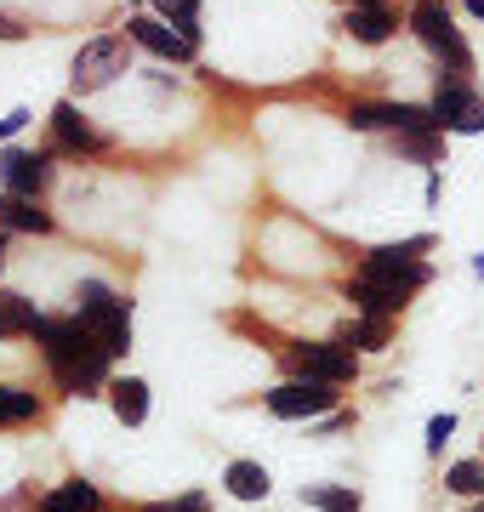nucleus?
Returning <instances> with one entry per match:
<instances>
[{"label": "nucleus", "instance_id": "obj_28", "mask_svg": "<svg viewBox=\"0 0 484 512\" xmlns=\"http://www.w3.org/2000/svg\"><path fill=\"white\" fill-rule=\"evenodd\" d=\"M467 12H473V18H484V0H467Z\"/></svg>", "mask_w": 484, "mask_h": 512}, {"label": "nucleus", "instance_id": "obj_24", "mask_svg": "<svg viewBox=\"0 0 484 512\" xmlns=\"http://www.w3.org/2000/svg\"><path fill=\"white\" fill-rule=\"evenodd\" d=\"M450 433H456V416H450V410H445V416H433V421H428V439H422V444H428V456H445Z\"/></svg>", "mask_w": 484, "mask_h": 512}, {"label": "nucleus", "instance_id": "obj_20", "mask_svg": "<svg viewBox=\"0 0 484 512\" xmlns=\"http://www.w3.org/2000/svg\"><path fill=\"white\" fill-rule=\"evenodd\" d=\"M445 484L456 495H473V501H484V456H473V461H456L445 473Z\"/></svg>", "mask_w": 484, "mask_h": 512}, {"label": "nucleus", "instance_id": "obj_3", "mask_svg": "<svg viewBox=\"0 0 484 512\" xmlns=\"http://www.w3.org/2000/svg\"><path fill=\"white\" fill-rule=\"evenodd\" d=\"M126 69H131V40L126 35H97V40H86L80 57H75V92L80 97L103 92V86L120 80Z\"/></svg>", "mask_w": 484, "mask_h": 512}, {"label": "nucleus", "instance_id": "obj_31", "mask_svg": "<svg viewBox=\"0 0 484 512\" xmlns=\"http://www.w3.org/2000/svg\"><path fill=\"white\" fill-rule=\"evenodd\" d=\"M0 256H6V239H0Z\"/></svg>", "mask_w": 484, "mask_h": 512}, {"label": "nucleus", "instance_id": "obj_1", "mask_svg": "<svg viewBox=\"0 0 484 512\" xmlns=\"http://www.w3.org/2000/svg\"><path fill=\"white\" fill-rule=\"evenodd\" d=\"M35 342H40L46 370H52V382L63 387V393L86 399V393H97V387H109V359H114V353L103 348L86 325H80L75 313H69V319H46Z\"/></svg>", "mask_w": 484, "mask_h": 512}, {"label": "nucleus", "instance_id": "obj_32", "mask_svg": "<svg viewBox=\"0 0 484 512\" xmlns=\"http://www.w3.org/2000/svg\"><path fill=\"white\" fill-rule=\"evenodd\" d=\"M479 512H484V507H479Z\"/></svg>", "mask_w": 484, "mask_h": 512}, {"label": "nucleus", "instance_id": "obj_7", "mask_svg": "<svg viewBox=\"0 0 484 512\" xmlns=\"http://www.w3.org/2000/svg\"><path fill=\"white\" fill-rule=\"evenodd\" d=\"M433 114H439V126H445V131H484V97L467 86L462 74L439 80V92H433Z\"/></svg>", "mask_w": 484, "mask_h": 512}, {"label": "nucleus", "instance_id": "obj_21", "mask_svg": "<svg viewBox=\"0 0 484 512\" xmlns=\"http://www.w3.org/2000/svg\"><path fill=\"white\" fill-rule=\"evenodd\" d=\"M342 348H388V319H354L342 330Z\"/></svg>", "mask_w": 484, "mask_h": 512}, {"label": "nucleus", "instance_id": "obj_23", "mask_svg": "<svg viewBox=\"0 0 484 512\" xmlns=\"http://www.w3.org/2000/svg\"><path fill=\"white\" fill-rule=\"evenodd\" d=\"M399 148H405L410 160H439V131H399Z\"/></svg>", "mask_w": 484, "mask_h": 512}, {"label": "nucleus", "instance_id": "obj_27", "mask_svg": "<svg viewBox=\"0 0 484 512\" xmlns=\"http://www.w3.org/2000/svg\"><path fill=\"white\" fill-rule=\"evenodd\" d=\"M0 40H23V23L6 18V12H0Z\"/></svg>", "mask_w": 484, "mask_h": 512}, {"label": "nucleus", "instance_id": "obj_12", "mask_svg": "<svg viewBox=\"0 0 484 512\" xmlns=\"http://www.w3.org/2000/svg\"><path fill=\"white\" fill-rule=\"evenodd\" d=\"M52 131H57V148H69V154H97V148H103V137L80 120L75 103H57L52 109Z\"/></svg>", "mask_w": 484, "mask_h": 512}, {"label": "nucleus", "instance_id": "obj_9", "mask_svg": "<svg viewBox=\"0 0 484 512\" xmlns=\"http://www.w3.org/2000/svg\"><path fill=\"white\" fill-rule=\"evenodd\" d=\"M126 40H137V46H149L154 57H171V63H188L194 57V35L188 29H177V23L166 18H126Z\"/></svg>", "mask_w": 484, "mask_h": 512}, {"label": "nucleus", "instance_id": "obj_29", "mask_svg": "<svg viewBox=\"0 0 484 512\" xmlns=\"http://www.w3.org/2000/svg\"><path fill=\"white\" fill-rule=\"evenodd\" d=\"M473 274H479V279H484V256H473Z\"/></svg>", "mask_w": 484, "mask_h": 512}, {"label": "nucleus", "instance_id": "obj_4", "mask_svg": "<svg viewBox=\"0 0 484 512\" xmlns=\"http://www.w3.org/2000/svg\"><path fill=\"white\" fill-rule=\"evenodd\" d=\"M410 29H416V40L428 46V52H439L456 74L473 69V52H467V40L456 35V23H450V12L439 6V0H416L410 6Z\"/></svg>", "mask_w": 484, "mask_h": 512}, {"label": "nucleus", "instance_id": "obj_22", "mask_svg": "<svg viewBox=\"0 0 484 512\" xmlns=\"http://www.w3.org/2000/svg\"><path fill=\"white\" fill-rule=\"evenodd\" d=\"M154 12H160V18L166 23H177V29H188V35H194V18H200V0H149Z\"/></svg>", "mask_w": 484, "mask_h": 512}, {"label": "nucleus", "instance_id": "obj_13", "mask_svg": "<svg viewBox=\"0 0 484 512\" xmlns=\"http://www.w3.org/2000/svg\"><path fill=\"white\" fill-rule=\"evenodd\" d=\"M223 490L234 495V501H262V495L274 490V478H268V467L262 461H228L223 467Z\"/></svg>", "mask_w": 484, "mask_h": 512}, {"label": "nucleus", "instance_id": "obj_10", "mask_svg": "<svg viewBox=\"0 0 484 512\" xmlns=\"http://www.w3.org/2000/svg\"><path fill=\"white\" fill-rule=\"evenodd\" d=\"M52 177V154H29V148H6L0 154V183L6 194H40Z\"/></svg>", "mask_w": 484, "mask_h": 512}, {"label": "nucleus", "instance_id": "obj_14", "mask_svg": "<svg viewBox=\"0 0 484 512\" xmlns=\"http://www.w3.org/2000/svg\"><path fill=\"white\" fill-rule=\"evenodd\" d=\"M0 222L18 234H52V211H40L35 194H0Z\"/></svg>", "mask_w": 484, "mask_h": 512}, {"label": "nucleus", "instance_id": "obj_2", "mask_svg": "<svg viewBox=\"0 0 484 512\" xmlns=\"http://www.w3.org/2000/svg\"><path fill=\"white\" fill-rule=\"evenodd\" d=\"M75 319L92 330V336L114 353V359L131 348V302H120V296H114L103 279H80V291H75Z\"/></svg>", "mask_w": 484, "mask_h": 512}, {"label": "nucleus", "instance_id": "obj_5", "mask_svg": "<svg viewBox=\"0 0 484 512\" xmlns=\"http://www.w3.org/2000/svg\"><path fill=\"white\" fill-rule=\"evenodd\" d=\"M416 251H428V239H410V245H382V251L365 256V268L359 274L365 279H382V285H393V291H422L433 279L428 262H416Z\"/></svg>", "mask_w": 484, "mask_h": 512}, {"label": "nucleus", "instance_id": "obj_16", "mask_svg": "<svg viewBox=\"0 0 484 512\" xmlns=\"http://www.w3.org/2000/svg\"><path fill=\"white\" fill-rule=\"evenodd\" d=\"M97 507H103L97 484H86V478H69V484H57V490L40 495L35 512H97Z\"/></svg>", "mask_w": 484, "mask_h": 512}, {"label": "nucleus", "instance_id": "obj_30", "mask_svg": "<svg viewBox=\"0 0 484 512\" xmlns=\"http://www.w3.org/2000/svg\"><path fill=\"white\" fill-rule=\"evenodd\" d=\"M354 6H382V0H354Z\"/></svg>", "mask_w": 484, "mask_h": 512}, {"label": "nucleus", "instance_id": "obj_17", "mask_svg": "<svg viewBox=\"0 0 484 512\" xmlns=\"http://www.w3.org/2000/svg\"><path fill=\"white\" fill-rule=\"evenodd\" d=\"M342 29H348L354 40H365V46H382V40L393 35V18H388V6H354Z\"/></svg>", "mask_w": 484, "mask_h": 512}, {"label": "nucleus", "instance_id": "obj_25", "mask_svg": "<svg viewBox=\"0 0 484 512\" xmlns=\"http://www.w3.org/2000/svg\"><path fill=\"white\" fill-rule=\"evenodd\" d=\"M143 512H211V507H205V495H177V501H154Z\"/></svg>", "mask_w": 484, "mask_h": 512}, {"label": "nucleus", "instance_id": "obj_19", "mask_svg": "<svg viewBox=\"0 0 484 512\" xmlns=\"http://www.w3.org/2000/svg\"><path fill=\"white\" fill-rule=\"evenodd\" d=\"M302 501L319 512H365L359 490H336V484H314V490H302Z\"/></svg>", "mask_w": 484, "mask_h": 512}, {"label": "nucleus", "instance_id": "obj_11", "mask_svg": "<svg viewBox=\"0 0 484 512\" xmlns=\"http://www.w3.org/2000/svg\"><path fill=\"white\" fill-rule=\"evenodd\" d=\"M348 302H354L365 319H393V313L405 308V291H393V285H382V279L354 274L348 279Z\"/></svg>", "mask_w": 484, "mask_h": 512}, {"label": "nucleus", "instance_id": "obj_26", "mask_svg": "<svg viewBox=\"0 0 484 512\" xmlns=\"http://www.w3.org/2000/svg\"><path fill=\"white\" fill-rule=\"evenodd\" d=\"M23 126H29V109H12L6 120H0V137H18Z\"/></svg>", "mask_w": 484, "mask_h": 512}, {"label": "nucleus", "instance_id": "obj_8", "mask_svg": "<svg viewBox=\"0 0 484 512\" xmlns=\"http://www.w3.org/2000/svg\"><path fill=\"white\" fill-rule=\"evenodd\" d=\"M291 359H297L302 376H314V382H331V387H342V382H354V376H359L354 348H342V342H302Z\"/></svg>", "mask_w": 484, "mask_h": 512}, {"label": "nucleus", "instance_id": "obj_15", "mask_svg": "<svg viewBox=\"0 0 484 512\" xmlns=\"http://www.w3.org/2000/svg\"><path fill=\"white\" fill-rule=\"evenodd\" d=\"M109 404H114V416L126 421V427H143V421H149V382H137V376H114Z\"/></svg>", "mask_w": 484, "mask_h": 512}, {"label": "nucleus", "instance_id": "obj_6", "mask_svg": "<svg viewBox=\"0 0 484 512\" xmlns=\"http://www.w3.org/2000/svg\"><path fill=\"white\" fill-rule=\"evenodd\" d=\"M262 404H268V416H280V421H314V416H331L336 387L314 382V376H297V382L268 387V399Z\"/></svg>", "mask_w": 484, "mask_h": 512}, {"label": "nucleus", "instance_id": "obj_18", "mask_svg": "<svg viewBox=\"0 0 484 512\" xmlns=\"http://www.w3.org/2000/svg\"><path fill=\"white\" fill-rule=\"evenodd\" d=\"M35 416H40V399L29 387L0 382V427H18V421H35Z\"/></svg>", "mask_w": 484, "mask_h": 512}]
</instances>
